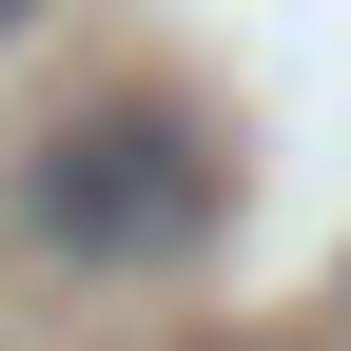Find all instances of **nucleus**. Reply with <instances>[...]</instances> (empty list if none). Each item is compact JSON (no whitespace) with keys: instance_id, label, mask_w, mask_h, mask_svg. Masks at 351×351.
Segmentation results:
<instances>
[{"instance_id":"nucleus-2","label":"nucleus","mask_w":351,"mask_h":351,"mask_svg":"<svg viewBox=\"0 0 351 351\" xmlns=\"http://www.w3.org/2000/svg\"><path fill=\"white\" fill-rule=\"evenodd\" d=\"M20 20H39V0H0V39H20Z\"/></svg>"},{"instance_id":"nucleus-1","label":"nucleus","mask_w":351,"mask_h":351,"mask_svg":"<svg viewBox=\"0 0 351 351\" xmlns=\"http://www.w3.org/2000/svg\"><path fill=\"white\" fill-rule=\"evenodd\" d=\"M215 215H234V156L195 98H78L20 156V234L59 274H176V254H215Z\"/></svg>"}]
</instances>
